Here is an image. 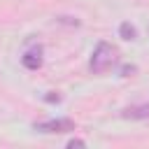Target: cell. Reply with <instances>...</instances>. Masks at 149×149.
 <instances>
[{
    "instance_id": "5b68a950",
    "label": "cell",
    "mask_w": 149,
    "mask_h": 149,
    "mask_svg": "<svg viewBox=\"0 0 149 149\" xmlns=\"http://www.w3.org/2000/svg\"><path fill=\"white\" fill-rule=\"evenodd\" d=\"M119 35H121L123 40H135V37H137V30H135V26H133V23L123 21V23L119 26Z\"/></svg>"
},
{
    "instance_id": "277c9868",
    "label": "cell",
    "mask_w": 149,
    "mask_h": 149,
    "mask_svg": "<svg viewBox=\"0 0 149 149\" xmlns=\"http://www.w3.org/2000/svg\"><path fill=\"white\" fill-rule=\"evenodd\" d=\"M126 119H149V105H133L123 109Z\"/></svg>"
},
{
    "instance_id": "6da1fadb",
    "label": "cell",
    "mask_w": 149,
    "mask_h": 149,
    "mask_svg": "<svg viewBox=\"0 0 149 149\" xmlns=\"http://www.w3.org/2000/svg\"><path fill=\"white\" fill-rule=\"evenodd\" d=\"M114 61H116V49H114L112 44H107V42H100V44L95 47L93 56H91L88 68H91L93 72H105V70H109V68L114 65Z\"/></svg>"
},
{
    "instance_id": "7a4b0ae2",
    "label": "cell",
    "mask_w": 149,
    "mask_h": 149,
    "mask_svg": "<svg viewBox=\"0 0 149 149\" xmlns=\"http://www.w3.org/2000/svg\"><path fill=\"white\" fill-rule=\"evenodd\" d=\"M35 130L40 133H70L74 130V121L72 119H49V121H37Z\"/></svg>"
},
{
    "instance_id": "3957f363",
    "label": "cell",
    "mask_w": 149,
    "mask_h": 149,
    "mask_svg": "<svg viewBox=\"0 0 149 149\" xmlns=\"http://www.w3.org/2000/svg\"><path fill=\"white\" fill-rule=\"evenodd\" d=\"M21 63H23V68H28V70H37V68L42 65V56H40V49L26 51V54L21 56Z\"/></svg>"
},
{
    "instance_id": "8992f818",
    "label": "cell",
    "mask_w": 149,
    "mask_h": 149,
    "mask_svg": "<svg viewBox=\"0 0 149 149\" xmlns=\"http://www.w3.org/2000/svg\"><path fill=\"white\" fill-rule=\"evenodd\" d=\"M58 21H61V23H68V26H79V21L72 19V16H58Z\"/></svg>"
},
{
    "instance_id": "52a82bcc",
    "label": "cell",
    "mask_w": 149,
    "mask_h": 149,
    "mask_svg": "<svg viewBox=\"0 0 149 149\" xmlns=\"http://www.w3.org/2000/svg\"><path fill=\"white\" fill-rule=\"evenodd\" d=\"M68 147H86V142H84V140H70Z\"/></svg>"
}]
</instances>
